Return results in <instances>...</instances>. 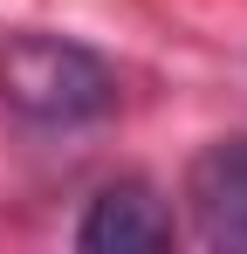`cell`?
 Returning a JSON list of instances; mask_svg holds the SVG:
<instances>
[{
  "mask_svg": "<svg viewBox=\"0 0 247 254\" xmlns=\"http://www.w3.org/2000/svg\"><path fill=\"white\" fill-rule=\"evenodd\" d=\"M0 103L35 130H82L117 110V69L69 35H14L0 48Z\"/></svg>",
  "mask_w": 247,
  "mask_h": 254,
  "instance_id": "cell-1",
  "label": "cell"
},
{
  "mask_svg": "<svg viewBox=\"0 0 247 254\" xmlns=\"http://www.w3.org/2000/svg\"><path fill=\"white\" fill-rule=\"evenodd\" d=\"M172 234H179V220L144 179L103 186L89 199V213L76 220V248L89 254H151V248H172Z\"/></svg>",
  "mask_w": 247,
  "mask_h": 254,
  "instance_id": "cell-2",
  "label": "cell"
},
{
  "mask_svg": "<svg viewBox=\"0 0 247 254\" xmlns=\"http://www.w3.org/2000/svg\"><path fill=\"white\" fill-rule=\"evenodd\" d=\"M185 206L213 248H247V137H220L192 158Z\"/></svg>",
  "mask_w": 247,
  "mask_h": 254,
  "instance_id": "cell-3",
  "label": "cell"
}]
</instances>
